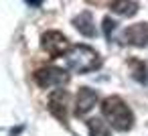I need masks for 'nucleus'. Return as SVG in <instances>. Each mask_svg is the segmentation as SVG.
Wrapping results in <instances>:
<instances>
[{
	"label": "nucleus",
	"instance_id": "10",
	"mask_svg": "<svg viewBox=\"0 0 148 136\" xmlns=\"http://www.w3.org/2000/svg\"><path fill=\"white\" fill-rule=\"evenodd\" d=\"M87 128H89V136H112L108 124L99 118H91L87 120Z\"/></svg>",
	"mask_w": 148,
	"mask_h": 136
},
{
	"label": "nucleus",
	"instance_id": "6",
	"mask_svg": "<svg viewBox=\"0 0 148 136\" xmlns=\"http://www.w3.org/2000/svg\"><path fill=\"white\" fill-rule=\"evenodd\" d=\"M67 102H69V95L65 89H55L49 95V112L63 124L67 122Z\"/></svg>",
	"mask_w": 148,
	"mask_h": 136
},
{
	"label": "nucleus",
	"instance_id": "1",
	"mask_svg": "<svg viewBox=\"0 0 148 136\" xmlns=\"http://www.w3.org/2000/svg\"><path fill=\"white\" fill-rule=\"evenodd\" d=\"M101 114H103V118L108 120V124H110L112 128L120 130V132L130 130L132 124H134V114H132V110H130L128 104H126L122 98H118V95H110V98H106V100L101 102Z\"/></svg>",
	"mask_w": 148,
	"mask_h": 136
},
{
	"label": "nucleus",
	"instance_id": "12",
	"mask_svg": "<svg viewBox=\"0 0 148 136\" xmlns=\"http://www.w3.org/2000/svg\"><path fill=\"white\" fill-rule=\"evenodd\" d=\"M114 29H116V23H114L112 19H103V33H106V37H108V39H112Z\"/></svg>",
	"mask_w": 148,
	"mask_h": 136
},
{
	"label": "nucleus",
	"instance_id": "2",
	"mask_svg": "<svg viewBox=\"0 0 148 136\" xmlns=\"http://www.w3.org/2000/svg\"><path fill=\"white\" fill-rule=\"evenodd\" d=\"M65 63L75 73H89L101 65V59L97 51L87 45H71V49L65 53Z\"/></svg>",
	"mask_w": 148,
	"mask_h": 136
},
{
	"label": "nucleus",
	"instance_id": "8",
	"mask_svg": "<svg viewBox=\"0 0 148 136\" xmlns=\"http://www.w3.org/2000/svg\"><path fill=\"white\" fill-rule=\"evenodd\" d=\"M73 25H75V29H77L83 37H95V25H93L91 12H81L79 16H75Z\"/></svg>",
	"mask_w": 148,
	"mask_h": 136
},
{
	"label": "nucleus",
	"instance_id": "7",
	"mask_svg": "<svg viewBox=\"0 0 148 136\" xmlns=\"http://www.w3.org/2000/svg\"><path fill=\"white\" fill-rule=\"evenodd\" d=\"M124 41L136 47L148 45V23H138V25L128 27L124 31Z\"/></svg>",
	"mask_w": 148,
	"mask_h": 136
},
{
	"label": "nucleus",
	"instance_id": "11",
	"mask_svg": "<svg viewBox=\"0 0 148 136\" xmlns=\"http://www.w3.org/2000/svg\"><path fill=\"white\" fill-rule=\"evenodd\" d=\"M130 67H132V77L136 81H140V83H146L148 81V67L142 61L134 59V61H130Z\"/></svg>",
	"mask_w": 148,
	"mask_h": 136
},
{
	"label": "nucleus",
	"instance_id": "5",
	"mask_svg": "<svg viewBox=\"0 0 148 136\" xmlns=\"http://www.w3.org/2000/svg\"><path fill=\"white\" fill-rule=\"evenodd\" d=\"M99 95L95 89L91 87H79L77 98H75V116H85L87 112L93 110V106L97 104Z\"/></svg>",
	"mask_w": 148,
	"mask_h": 136
},
{
	"label": "nucleus",
	"instance_id": "4",
	"mask_svg": "<svg viewBox=\"0 0 148 136\" xmlns=\"http://www.w3.org/2000/svg\"><path fill=\"white\" fill-rule=\"evenodd\" d=\"M43 49H45L51 57H61V55H65V53L71 49V45H69V41H67V37H65L63 33H59V31H49V33L43 35Z\"/></svg>",
	"mask_w": 148,
	"mask_h": 136
},
{
	"label": "nucleus",
	"instance_id": "3",
	"mask_svg": "<svg viewBox=\"0 0 148 136\" xmlns=\"http://www.w3.org/2000/svg\"><path fill=\"white\" fill-rule=\"evenodd\" d=\"M35 81L43 89L63 87L69 81V75H67L65 69H59V67H41V69L35 71Z\"/></svg>",
	"mask_w": 148,
	"mask_h": 136
},
{
	"label": "nucleus",
	"instance_id": "9",
	"mask_svg": "<svg viewBox=\"0 0 148 136\" xmlns=\"http://www.w3.org/2000/svg\"><path fill=\"white\" fill-rule=\"evenodd\" d=\"M136 8L138 6H136L134 0H114L112 2V10L122 14V16H132L136 12Z\"/></svg>",
	"mask_w": 148,
	"mask_h": 136
},
{
	"label": "nucleus",
	"instance_id": "13",
	"mask_svg": "<svg viewBox=\"0 0 148 136\" xmlns=\"http://www.w3.org/2000/svg\"><path fill=\"white\" fill-rule=\"evenodd\" d=\"M27 2H29L31 6H39V4H41V0H27Z\"/></svg>",
	"mask_w": 148,
	"mask_h": 136
}]
</instances>
